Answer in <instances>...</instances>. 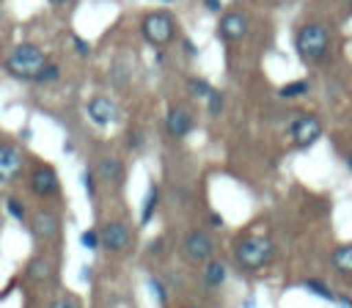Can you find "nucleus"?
<instances>
[{"label":"nucleus","mask_w":352,"mask_h":308,"mask_svg":"<svg viewBox=\"0 0 352 308\" xmlns=\"http://www.w3.org/2000/svg\"><path fill=\"white\" fill-rule=\"evenodd\" d=\"M206 99H209V113H212V116H220V110H223V96H220V94L212 88Z\"/></svg>","instance_id":"25"},{"label":"nucleus","mask_w":352,"mask_h":308,"mask_svg":"<svg viewBox=\"0 0 352 308\" xmlns=\"http://www.w3.org/2000/svg\"><path fill=\"white\" fill-rule=\"evenodd\" d=\"M289 135H292V140H294L297 148H308V146H314V143L319 140L322 124H319L316 116H308V113H305V116L294 118V124L289 126Z\"/></svg>","instance_id":"7"},{"label":"nucleus","mask_w":352,"mask_h":308,"mask_svg":"<svg viewBox=\"0 0 352 308\" xmlns=\"http://www.w3.org/2000/svg\"><path fill=\"white\" fill-rule=\"evenodd\" d=\"M80 242H82V248H88V250H96V248L102 245V242H99V231H82Z\"/></svg>","instance_id":"23"},{"label":"nucleus","mask_w":352,"mask_h":308,"mask_svg":"<svg viewBox=\"0 0 352 308\" xmlns=\"http://www.w3.org/2000/svg\"><path fill=\"white\" fill-rule=\"evenodd\" d=\"M154 209H157V187L151 184V187H148V192H146V201H143L140 220H143V223H148V220H151V214H154Z\"/></svg>","instance_id":"19"},{"label":"nucleus","mask_w":352,"mask_h":308,"mask_svg":"<svg viewBox=\"0 0 352 308\" xmlns=\"http://www.w3.org/2000/svg\"><path fill=\"white\" fill-rule=\"evenodd\" d=\"M190 126H192V118H190L187 110H182V107H170V110H168V118H165V129H168V135H173V138H184V135L190 132Z\"/></svg>","instance_id":"13"},{"label":"nucleus","mask_w":352,"mask_h":308,"mask_svg":"<svg viewBox=\"0 0 352 308\" xmlns=\"http://www.w3.org/2000/svg\"><path fill=\"white\" fill-rule=\"evenodd\" d=\"M182 253L190 264H206L214 253V242L206 231H190L182 242Z\"/></svg>","instance_id":"5"},{"label":"nucleus","mask_w":352,"mask_h":308,"mask_svg":"<svg viewBox=\"0 0 352 308\" xmlns=\"http://www.w3.org/2000/svg\"><path fill=\"white\" fill-rule=\"evenodd\" d=\"M190 91H192L195 96H209V91H212V88H209V82H206V80L192 77V80H190Z\"/></svg>","instance_id":"24"},{"label":"nucleus","mask_w":352,"mask_h":308,"mask_svg":"<svg viewBox=\"0 0 352 308\" xmlns=\"http://www.w3.org/2000/svg\"><path fill=\"white\" fill-rule=\"evenodd\" d=\"M302 286H305L308 292H314V294H319V297H324V300H336V297H333V292H330V289H327L324 283H319V280H305Z\"/></svg>","instance_id":"22"},{"label":"nucleus","mask_w":352,"mask_h":308,"mask_svg":"<svg viewBox=\"0 0 352 308\" xmlns=\"http://www.w3.org/2000/svg\"><path fill=\"white\" fill-rule=\"evenodd\" d=\"M6 212L11 217H16V220H25V206H22L19 198H6Z\"/></svg>","instance_id":"21"},{"label":"nucleus","mask_w":352,"mask_h":308,"mask_svg":"<svg viewBox=\"0 0 352 308\" xmlns=\"http://www.w3.org/2000/svg\"><path fill=\"white\" fill-rule=\"evenodd\" d=\"M82 182H85V190H88V195H94V176H91V173H85V176H82Z\"/></svg>","instance_id":"28"},{"label":"nucleus","mask_w":352,"mask_h":308,"mask_svg":"<svg viewBox=\"0 0 352 308\" xmlns=\"http://www.w3.org/2000/svg\"><path fill=\"white\" fill-rule=\"evenodd\" d=\"M85 110H88V118H91L96 126H110V124L118 121V107H116V102L107 99V96H94Z\"/></svg>","instance_id":"11"},{"label":"nucleus","mask_w":352,"mask_h":308,"mask_svg":"<svg viewBox=\"0 0 352 308\" xmlns=\"http://www.w3.org/2000/svg\"><path fill=\"white\" fill-rule=\"evenodd\" d=\"M204 6H206L209 11H220V0H204Z\"/></svg>","instance_id":"29"},{"label":"nucleus","mask_w":352,"mask_h":308,"mask_svg":"<svg viewBox=\"0 0 352 308\" xmlns=\"http://www.w3.org/2000/svg\"><path fill=\"white\" fill-rule=\"evenodd\" d=\"M47 63L44 52L36 44H16L8 55H6V69L11 77L19 80H33L38 74V69Z\"/></svg>","instance_id":"2"},{"label":"nucleus","mask_w":352,"mask_h":308,"mask_svg":"<svg viewBox=\"0 0 352 308\" xmlns=\"http://www.w3.org/2000/svg\"><path fill=\"white\" fill-rule=\"evenodd\" d=\"M50 3H52V6H66L69 0H50Z\"/></svg>","instance_id":"31"},{"label":"nucleus","mask_w":352,"mask_h":308,"mask_svg":"<svg viewBox=\"0 0 352 308\" xmlns=\"http://www.w3.org/2000/svg\"><path fill=\"white\" fill-rule=\"evenodd\" d=\"M72 41H74V50H77V52H80V55H82V58H85V55H88V52H91V47H88V44H85V41H82V38H80V36H74V38H72Z\"/></svg>","instance_id":"27"},{"label":"nucleus","mask_w":352,"mask_h":308,"mask_svg":"<svg viewBox=\"0 0 352 308\" xmlns=\"http://www.w3.org/2000/svg\"><path fill=\"white\" fill-rule=\"evenodd\" d=\"M338 305H341V308H352V302H349L346 297H338Z\"/></svg>","instance_id":"30"},{"label":"nucleus","mask_w":352,"mask_h":308,"mask_svg":"<svg viewBox=\"0 0 352 308\" xmlns=\"http://www.w3.org/2000/svg\"><path fill=\"white\" fill-rule=\"evenodd\" d=\"M99 242H102V248L110 250V253H124V250L129 248L132 236H129V228H126L124 223L113 220V223H104V226H102Z\"/></svg>","instance_id":"8"},{"label":"nucleus","mask_w":352,"mask_h":308,"mask_svg":"<svg viewBox=\"0 0 352 308\" xmlns=\"http://www.w3.org/2000/svg\"><path fill=\"white\" fill-rule=\"evenodd\" d=\"M28 187H30V192L38 195V198H52V195L60 190V182H58L55 168H50V165H36V168L30 170V176H28Z\"/></svg>","instance_id":"6"},{"label":"nucleus","mask_w":352,"mask_h":308,"mask_svg":"<svg viewBox=\"0 0 352 308\" xmlns=\"http://www.w3.org/2000/svg\"><path fill=\"white\" fill-rule=\"evenodd\" d=\"M25 278L33 280V283H44V280H50V278H52V261L44 258V256L30 258L28 267H25Z\"/></svg>","instance_id":"15"},{"label":"nucleus","mask_w":352,"mask_h":308,"mask_svg":"<svg viewBox=\"0 0 352 308\" xmlns=\"http://www.w3.org/2000/svg\"><path fill=\"white\" fill-rule=\"evenodd\" d=\"M280 99H297V96H302V94H308V82L305 80H294V82H286L280 91Z\"/></svg>","instance_id":"18"},{"label":"nucleus","mask_w":352,"mask_h":308,"mask_svg":"<svg viewBox=\"0 0 352 308\" xmlns=\"http://www.w3.org/2000/svg\"><path fill=\"white\" fill-rule=\"evenodd\" d=\"M140 30H143V38H146L148 44L165 47V44L173 38V19H170V14H165V11H151V14L143 19Z\"/></svg>","instance_id":"4"},{"label":"nucleus","mask_w":352,"mask_h":308,"mask_svg":"<svg viewBox=\"0 0 352 308\" xmlns=\"http://www.w3.org/2000/svg\"><path fill=\"white\" fill-rule=\"evenodd\" d=\"M50 308H80V302L72 297V294H60V297H55L52 300V305Z\"/></svg>","instance_id":"26"},{"label":"nucleus","mask_w":352,"mask_h":308,"mask_svg":"<svg viewBox=\"0 0 352 308\" xmlns=\"http://www.w3.org/2000/svg\"><path fill=\"white\" fill-rule=\"evenodd\" d=\"M60 77V69L55 66V63H44L41 69H38V74L33 77V82H55Z\"/></svg>","instance_id":"20"},{"label":"nucleus","mask_w":352,"mask_h":308,"mask_svg":"<svg viewBox=\"0 0 352 308\" xmlns=\"http://www.w3.org/2000/svg\"><path fill=\"white\" fill-rule=\"evenodd\" d=\"M22 151L11 143H0V184H8L22 170Z\"/></svg>","instance_id":"10"},{"label":"nucleus","mask_w":352,"mask_h":308,"mask_svg":"<svg viewBox=\"0 0 352 308\" xmlns=\"http://www.w3.org/2000/svg\"><path fill=\"white\" fill-rule=\"evenodd\" d=\"M234 256H236L242 270L256 272V270H261L272 261V242L264 239V236H245V239L236 242Z\"/></svg>","instance_id":"3"},{"label":"nucleus","mask_w":352,"mask_h":308,"mask_svg":"<svg viewBox=\"0 0 352 308\" xmlns=\"http://www.w3.org/2000/svg\"><path fill=\"white\" fill-rule=\"evenodd\" d=\"M58 231H60L58 214H52V212H47V209L33 212V217H30V234H33L38 242H52V239L58 236Z\"/></svg>","instance_id":"9"},{"label":"nucleus","mask_w":352,"mask_h":308,"mask_svg":"<svg viewBox=\"0 0 352 308\" xmlns=\"http://www.w3.org/2000/svg\"><path fill=\"white\" fill-rule=\"evenodd\" d=\"M217 33L226 38V41H239L245 33H248V19L239 14V11H228L223 14L220 25H217Z\"/></svg>","instance_id":"12"},{"label":"nucleus","mask_w":352,"mask_h":308,"mask_svg":"<svg viewBox=\"0 0 352 308\" xmlns=\"http://www.w3.org/2000/svg\"><path fill=\"white\" fill-rule=\"evenodd\" d=\"M349 168H352V157H349Z\"/></svg>","instance_id":"32"},{"label":"nucleus","mask_w":352,"mask_h":308,"mask_svg":"<svg viewBox=\"0 0 352 308\" xmlns=\"http://www.w3.org/2000/svg\"><path fill=\"white\" fill-rule=\"evenodd\" d=\"M96 176H99L102 182L121 184V182H124V165H121V160H116V157H102L99 165H96Z\"/></svg>","instance_id":"14"},{"label":"nucleus","mask_w":352,"mask_h":308,"mask_svg":"<svg viewBox=\"0 0 352 308\" xmlns=\"http://www.w3.org/2000/svg\"><path fill=\"white\" fill-rule=\"evenodd\" d=\"M294 47H297V55L305 60V63H316L327 55V47H330V30L322 25V22H308L297 30V38H294Z\"/></svg>","instance_id":"1"},{"label":"nucleus","mask_w":352,"mask_h":308,"mask_svg":"<svg viewBox=\"0 0 352 308\" xmlns=\"http://www.w3.org/2000/svg\"><path fill=\"white\" fill-rule=\"evenodd\" d=\"M330 261H333V267L338 270V272H352V245H341V248H336L333 250V256H330Z\"/></svg>","instance_id":"17"},{"label":"nucleus","mask_w":352,"mask_h":308,"mask_svg":"<svg viewBox=\"0 0 352 308\" xmlns=\"http://www.w3.org/2000/svg\"><path fill=\"white\" fill-rule=\"evenodd\" d=\"M226 280V264L223 261H206V267H204V283L206 286H220Z\"/></svg>","instance_id":"16"}]
</instances>
